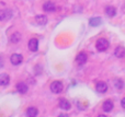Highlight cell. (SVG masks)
Instances as JSON below:
<instances>
[{"instance_id": "cell-3", "label": "cell", "mask_w": 125, "mask_h": 117, "mask_svg": "<svg viewBox=\"0 0 125 117\" xmlns=\"http://www.w3.org/2000/svg\"><path fill=\"white\" fill-rule=\"evenodd\" d=\"M10 61L13 66H19L20 63L23 61V57L20 54H13V55H11V57H10Z\"/></svg>"}, {"instance_id": "cell-15", "label": "cell", "mask_w": 125, "mask_h": 117, "mask_svg": "<svg viewBox=\"0 0 125 117\" xmlns=\"http://www.w3.org/2000/svg\"><path fill=\"white\" fill-rule=\"evenodd\" d=\"M37 114H39V111H37L36 107L31 106L26 109V116H29V117H35V116H37Z\"/></svg>"}, {"instance_id": "cell-20", "label": "cell", "mask_w": 125, "mask_h": 117, "mask_svg": "<svg viewBox=\"0 0 125 117\" xmlns=\"http://www.w3.org/2000/svg\"><path fill=\"white\" fill-rule=\"evenodd\" d=\"M121 106L125 109V98H123V99L121 100Z\"/></svg>"}, {"instance_id": "cell-6", "label": "cell", "mask_w": 125, "mask_h": 117, "mask_svg": "<svg viewBox=\"0 0 125 117\" xmlns=\"http://www.w3.org/2000/svg\"><path fill=\"white\" fill-rule=\"evenodd\" d=\"M28 46L31 52H33V53L37 52V49H39V41H37V38H31Z\"/></svg>"}, {"instance_id": "cell-11", "label": "cell", "mask_w": 125, "mask_h": 117, "mask_svg": "<svg viewBox=\"0 0 125 117\" xmlns=\"http://www.w3.org/2000/svg\"><path fill=\"white\" fill-rule=\"evenodd\" d=\"M12 17V12L9 10H0V21H6Z\"/></svg>"}, {"instance_id": "cell-5", "label": "cell", "mask_w": 125, "mask_h": 117, "mask_svg": "<svg viewBox=\"0 0 125 117\" xmlns=\"http://www.w3.org/2000/svg\"><path fill=\"white\" fill-rule=\"evenodd\" d=\"M95 90H97L99 93L104 94L108 91V84H106L105 82H103V81H100V82H98L97 85H95Z\"/></svg>"}, {"instance_id": "cell-14", "label": "cell", "mask_w": 125, "mask_h": 117, "mask_svg": "<svg viewBox=\"0 0 125 117\" xmlns=\"http://www.w3.org/2000/svg\"><path fill=\"white\" fill-rule=\"evenodd\" d=\"M35 21H36L37 24H40V25H45L46 23H47V17L46 15H36V18H35Z\"/></svg>"}, {"instance_id": "cell-10", "label": "cell", "mask_w": 125, "mask_h": 117, "mask_svg": "<svg viewBox=\"0 0 125 117\" xmlns=\"http://www.w3.org/2000/svg\"><path fill=\"white\" fill-rule=\"evenodd\" d=\"M10 83V77L7 73H0V85L1 87H7Z\"/></svg>"}, {"instance_id": "cell-12", "label": "cell", "mask_w": 125, "mask_h": 117, "mask_svg": "<svg viewBox=\"0 0 125 117\" xmlns=\"http://www.w3.org/2000/svg\"><path fill=\"white\" fill-rule=\"evenodd\" d=\"M114 56L116 58H123L125 56V48L123 46H117L114 49Z\"/></svg>"}, {"instance_id": "cell-17", "label": "cell", "mask_w": 125, "mask_h": 117, "mask_svg": "<svg viewBox=\"0 0 125 117\" xmlns=\"http://www.w3.org/2000/svg\"><path fill=\"white\" fill-rule=\"evenodd\" d=\"M105 13H106V15L108 17H114L115 14H116V9L114 8V7H112V6H108L105 8Z\"/></svg>"}, {"instance_id": "cell-4", "label": "cell", "mask_w": 125, "mask_h": 117, "mask_svg": "<svg viewBox=\"0 0 125 117\" xmlns=\"http://www.w3.org/2000/svg\"><path fill=\"white\" fill-rule=\"evenodd\" d=\"M87 60H88V56H87V54L84 52H81L79 53V54L77 55V57H76V61H77L78 65H84V63H87Z\"/></svg>"}, {"instance_id": "cell-13", "label": "cell", "mask_w": 125, "mask_h": 117, "mask_svg": "<svg viewBox=\"0 0 125 117\" xmlns=\"http://www.w3.org/2000/svg\"><path fill=\"white\" fill-rule=\"evenodd\" d=\"M28 90H29L28 85L24 82H19L17 84V91L19 92L20 94H25L26 92H28Z\"/></svg>"}, {"instance_id": "cell-1", "label": "cell", "mask_w": 125, "mask_h": 117, "mask_svg": "<svg viewBox=\"0 0 125 117\" xmlns=\"http://www.w3.org/2000/svg\"><path fill=\"white\" fill-rule=\"evenodd\" d=\"M110 46V43L106 38H99L95 43V47H97L98 52H105Z\"/></svg>"}, {"instance_id": "cell-19", "label": "cell", "mask_w": 125, "mask_h": 117, "mask_svg": "<svg viewBox=\"0 0 125 117\" xmlns=\"http://www.w3.org/2000/svg\"><path fill=\"white\" fill-rule=\"evenodd\" d=\"M114 85H115V88H116L117 90H121V89H123V87H124V82L121 80V79H115L114 80Z\"/></svg>"}, {"instance_id": "cell-16", "label": "cell", "mask_w": 125, "mask_h": 117, "mask_svg": "<svg viewBox=\"0 0 125 117\" xmlns=\"http://www.w3.org/2000/svg\"><path fill=\"white\" fill-rule=\"evenodd\" d=\"M21 37L22 36H21V34H20L19 32H15L10 36V42L11 43H13V44H17V43H19V42L21 41Z\"/></svg>"}, {"instance_id": "cell-18", "label": "cell", "mask_w": 125, "mask_h": 117, "mask_svg": "<svg viewBox=\"0 0 125 117\" xmlns=\"http://www.w3.org/2000/svg\"><path fill=\"white\" fill-rule=\"evenodd\" d=\"M100 23H101V19L100 18H91L90 22H89V24L91 26H98Z\"/></svg>"}, {"instance_id": "cell-2", "label": "cell", "mask_w": 125, "mask_h": 117, "mask_svg": "<svg viewBox=\"0 0 125 117\" xmlns=\"http://www.w3.org/2000/svg\"><path fill=\"white\" fill-rule=\"evenodd\" d=\"M50 89L53 93L59 94L62 91V89H64V85H62V83L61 82V81H54V82H52Z\"/></svg>"}, {"instance_id": "cell-8", "label": "cell", "mask_w": 125, "mask_h": 117, "mask_svg": "<svg viewBox=\"0 0 125 117\" xmlns=\"http://www.w3.org/2000/svg\"><path fill=\"white\" fill-rule=\"evenodd\" d=\"M43 10L45 12H54L56 10V6H55L54 2L52 1H46L45 3L43 4Z\"/></svg>"}, {"instance_id": "cell-9", "label": "cell", "mask_w": 125, "mask_h": 117, "mask_svg": "<svg viewBox=\"0 0 125 117\" xmlns=\"http://www.w3.org/2000/svg\"><path fill=\"white\" fill-rule=\"evenodd\" d=\"M58 105H59V107H61L62 109H64V111H69L70 109V107H71V105H70V103H69V101H67L66 99H59V101H58Z\"/></svg>"}, {"instance_id": "cell-7", "label": "cell", "mask_w": 125, "mask_h": 117, "mask_svg": "<svg viewBox=\"0 0 125 117\" xmlns=\"http://www.w3.org/2000/svg\"><path fill=\"white\" fill-rule=\"evenodd\" d=\"M113 108H114V104H113V102L111 100L104 101L103 104H102V109H103L105 113H110Z\"/></svg>"}]
</instances>
